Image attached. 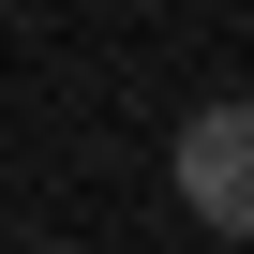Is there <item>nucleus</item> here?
Masks as SVG:
<instances>
[{"instance_id": "1", "label": "nucleus", "mask_w": 254, "mask_h": 254, "mask_svg": "<svg viewBox=\"0 0 254 254\" xmlns=\"http://www.w3.org/2000/svg\"><path fill=\"white\" fill-rule=\"evenodd\" d=\"M180 209L209 239H254V105H194L180 120Z\"/></svg>"}]
</instances>
